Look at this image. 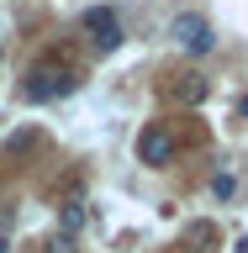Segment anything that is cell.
<instances>
[{
    "label": "cell",
    "instance_id": "obj_1",
    "mask_svg": "<svg viewBox=\"0 0 248 253\" xmlns=\"http://www.w3.org/2000/svg\"><path fill=\"white\" fill-rule=\"evenodd\" d=\"M74 84H79V74L69 69V63H37L27 74V100H58V95H74Z\"/></svg>",
    "mask_w": 248,
    "mask_h": 253
},
{
    "label": "cell",
    "instance_id": "obj_2",
    "mask_svg": "<svg viewBox=\"0 0 248 253\" xmlns=\"http://www.w3.org/2000/svg\"><path fill=\"white\" fill-rule=\"evenodd\" d=\"M174 42L185 47L190 58H206V53H211V47H217V32H211V21H206V16H196V11H185V16H174Z\"/></svg>",
    "mask_w": 248,
    "mask_h": 253
},
{
    "label": "cell",
    "instance_id": "obj_3",
    "mask_svg": "<svg viewBox=\"0 0 248 253\" xmlns=\"http://www.w3.org/2000/svg\"><path fill=\"white\" fill-rule=\"evenodd\" d=\"M79 27H85V37H90V42L100 47V53L122 47V21H116V11H111V5H90Z\"/></svg>",
    "mask_w": 248,
    "mask_h": 253
},
{
    "label": "cell",
    "instance_id": "obj_4",
    "mask_svg": "<svg viewBox=\"0 0 248 253\" xmlns=\"http://www.w3.org/2000/svg\"><path fill=\"white\" fill-rule=\"evenodd\" d=\"M138 158L143 164H148V169H164V164H169L174 158V137H169V126H143L138 132Z\"/></svg>",
    "mask_w": 248,
    "mask_h": 253
},
{
    "label": "cell",
    "instance_id": "obj_5",
    "mask_svg": "<svg viewBox=\"0 0 248 253\" xmlns=\"http://www.w3.org/2000/svg\"><path fill=\"white\" fill-rule=\"evenodd\" d=\"M85 221H90V206H85V201H63V211H58V232L79 237V232H85Z\"/></svg>",
    "mask_w": 248,
    "mask_h": 253
},
{
    "label": "cell",
    "instance_id": "obj_6",
    "mask_svg": "<svg viewBox=\"0 0 248 253\" xmlns=\"http://www.w3.org/2000/svg\"><path fill=\"white\" fill-rule=\"evenodd\" d=\"M174 95H180L185 106H201V100H206V79L201 74H185L180 84H174Z\"/></svg>",
    "mask_w": 248,
    "mask_h": 253
},
{
    "label": "cell",
    "instance_id": "obj_7",
    "mask_svg": "<svg viewBox=\"0 0 248 253\" xmlns=\"http://www.w3.org/2000/svg\"><path fill=\"white\" fill-rule=\"evenodd\" d=\"M211 195H217V201H233L238 195V174H217V179H211Z\"/></svg>",
    "mask_w": 248,
    "mask_h": 253
},
{
    "label": "cell",
    "instance_id": "obj_8",
    "mask_svg": "<svg viewBox=\"0 0 248 253\" xmlns=\"http://www.w3.org/2000/svg\"><path fill=\"white\" fill-rule=\"evenodd\" d=\"M48 253H79V243L69 232H53V237H48Z\"/></svg>",
    "mask_w": 248,
    "mask_h": 253
}]
</instances>
